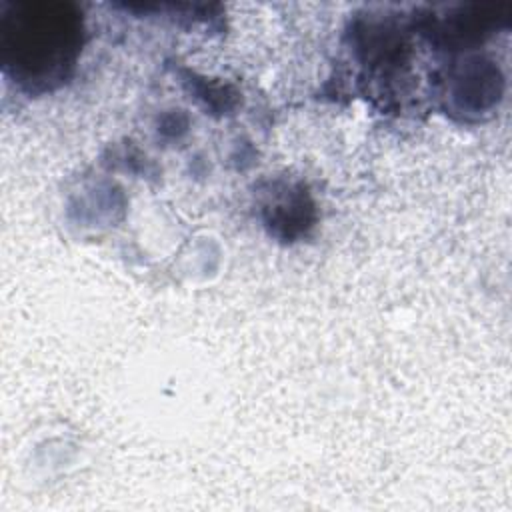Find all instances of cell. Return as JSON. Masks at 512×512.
I'll list each match as a JSON object with an SVG mask.
<instances>
[{"label": "cell", "mask_w": 512, "mask_h": 512, "mask_svg": "<svg viewBox=\"0 0 512 512\" xmlns=\"http://www.w3.org/2000/svg\"><path fill=\"white\" fill-rule=\"evenodd\" d=\"M6 24L10 62L30 80L56 76L78 48V20L62 4L24 6Z\"/></svg>", "instance_id": "1"}]
</instances>
